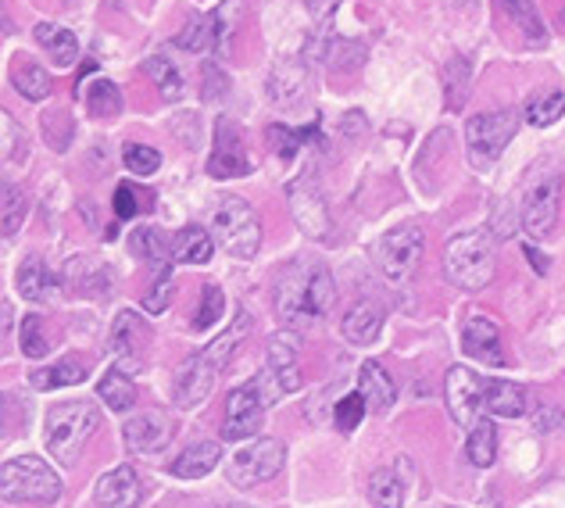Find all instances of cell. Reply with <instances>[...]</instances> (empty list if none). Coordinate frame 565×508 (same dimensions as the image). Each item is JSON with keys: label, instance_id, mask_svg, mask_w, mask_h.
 <instances>
[{"label": "cell", "instance_id": "obj_17", "mask_svg": "<svg viewBox=\"0 0 565 508\" xmlns=\"http://www.w3.org/2000/svg\"><path fill=\"white\" fill-rule=\"evenodd\" d=\"M143 498V480L132 466H115L97 480L94 501L97 508H137Z\"/></svg>", "mask_w": 565, "mask_h": 508}, {"label": "cell", "instance_id": "obj_45", "mask_svg": "<svg viewBox=\"0 0 565 508\" xmlns=\"http://www.w3.org/2000/svg\"><path fill=\"white\" fill-rule=\"evenodd\" d=\"M365 412H369V405H365L362 391H351L348 398H340V401H337V409H333L337 430H340V433H354V430H359V423L365 420Z\"/></svg>", "mask_w": 565, "mask_h": 508}, {"label": "cell", "instance_id": "obj_54", "mask_svg": "<svg viewBox=\"0 0 565 508\" xmlns=\"http://www.w3.org/2000/svg\"><path fill=\"white\" fill-rule=\"evenodd\" d=\"M65 4H72V0H65Z\"/></svg>", "mask_w": 565, "mask_h": 508}, {"label": "cell", "instance_id": "obj_29", "mask_svg": "<svg viewBox=\"0 0 565 508\" xmlns=\"http://www.w3.org/2000/svg\"><path fill=\"white\" fill-rule=\"evenodd\" d=\"M247 334H250V316H247V311H236V319H233L230 330H226V334H218L201 354L207 358V362H215L218 369H226V366L233 362L236 348H241V343L247 340Z\"/></svg>", "mask_w": 565, "mask_h": 508}, {"label": "cell", "instance_id": "obj_49", "mask_svg": "<svg viewBox=\"0 0 565 508\" xmlns=\"http://www.w3.org/2000/svg\"><path fill=\"white\" fill-rule=\"evenodd\" d=\"M0 126H4V161H19L22 151H25V133H22V126L14 123L11 115L0 118Z\"/></svg>", "mask_w": 565, "mask_h": 508}, {"label": "cell", "instance_id": "obj_46", "mask_svg": "<svg viewBox=\"0 0 565 508\" xmlns=\"http://www.w3.org/2000/svg\"><path fill=\"white\" fill-rule=\"evenodd\" d=\"M122 166H126L132 176H154V172L161 169V155L154 151V147H147V144H126Z\"/></svg>", "mask_w": 565, "mask_h": 508}, {"label": "cell", "instance_id": "obj_32", "mask_svg": "<svg viewBox=\"0 0 565 508\" xmlns=\"http://www.w3.org/2000/svg\"><path fill=\"white\" fill-rule=\"evenodd\" d=\"M504 14L519 25V33L530 36V43H544L547 40V25L537 11V0H498Z\"/></svg>", "mask_w": 565, "mask_h": 508}, {"label": "cell", "instance_id": "obj_9", "mask_svg": "<svg viewBox=\"0 0 565 508\" xmlns=\"http://www.w3.org/2000/svg\"><path fill=\"white\" fill-rule=\"evenodd\" d=\"M558 208H562V176H537L523 193V230L533 241H544L547 233L555 230L558 222Z\"/></svg>", "mask_w": 565, "mask_h": 508}, {"label": "cell", "instance_id": "obj_25", "mask_svg": "<svg viewBox=\"0 0 565 508\" xmlns=\"http://www.w3.org/2000/svg\"><path fill=\"white\" fill-rule=\"evenodd\" d=\"M86 377H90V366L83 362V354H65L62 362L29 372V383H33L36 391H54V387H76Z\"/></svg>", "mask_w": 565, "mask_h": 508}, {"label": "cell", "instance_id": "obj_4", "mask_svg": "<svg viewBox=\"0 0 565 508\" xmlns=\"http://www.w3.org/2000/svg\"><path fill=\"white\" fill-rule=\"evenodd\" d=\"M0 498L51 505L62 498V476L36 455L11 458V462H4V473H0Z\"/></svg>", "mask_w": 565, "mask_h": 508}, {"label": "cell", "instance_id": "obj_2", "mask_svg": "<svg viewBox=\"0 0 565 508\" xmlns=\"http://www.w3.org/2000/svg\"><path fill=\"white\" fill-rule=\"evenodd\" d=\"M100 426V412L94 401H62L47 412V452L57 458V466L72 469L83 458V447L90 441V433Z\"/></svg>", "mask_w": 565, "mask_h": 508}, {"label": "cell", "instance_id": "obj_44", "mask_svg": "<svg viewBox=\"0 0 565 508\" xmlns=\"http://www.w3.org/2000/svg\"><path fill=\"white\" fill-rule=\"evenodd\" d=\"M132 247H137V254H143V258H151L154 268L172 265V244H166V236H161L158 230H137Z\"/></svg>", "mask_w": 565, "mask_h": 508}, {"label": "cell", "instance_id": "obj_28", "mask_svg": "<svg viewBox=\"0 0 565 508\" xmlns=\"http://www.w3.org/2000/svg\"><path fill=\"white\" fill-rule=\"evenodd\" d=\"M487 412L498 420H519L526 412V394L523 387H515L509 380H490L487 383Z\"/></svg>", "mask_w": 565, "mask_h": 508}, {"label": "cell", "instance_id": "obj_48", "mask_svg": "<svg viewBox=\"0 0 565 508\" xmlns=\"http://www.w3.org/2000/svg\"><path fill=\"white\" fill-rule=\"evenodd\" d=\"M25 212H29V198H25V190H22L19 183H4V236L19 233Z\"/></svg>", "mask_w": 565, "mask_h": 508}, {"label": "cell", "instance_id": "obj_36", "mask_svg": "<svg viewBox=\"0 0 565 508\" xmlns=\"http://www.w3.org/2000/svg\"><path fill=\"white\" fill-rule=\"evenodd\" d=\"M183 51L190 54H201V51H218V25H215V14H198V19H190V25L183 29L180 36H175Z\"/></svg>", "mask_w": 565, "mask_h": 508}, {"label": "cell", "instance_id": "obj_5", "mask_svg": "<svg viewBox=\"0 0 565 508\" xmlns=\"http://www.w3.org/2000/svg\"><path fill=\"white\" fill-rule=\"evenodd\" d=\"M212 233L218 247L233 258H255L262 247V222L258 212L244 198H222L212 212Z\"/></svg>", "mask_w": 565, "mask_h": 508}, {"label": "cell", "instance_id": "obj_40", "mask_svg": "<svg viewBox=\"0 0 565 508\" xmlns=\"http://www.w3.org/2000/svg\"><path fill=\"white\" fill-rule=\"evenodd\" d=\"M86 112L94 118H111L122 112V94L111 80H94L90 83V94H86Z\"/></svg>", "mask_w": 565, "mask_h": 508}, {"label": "cell", "instance_id": "obj_21", "mask_svg": "<svg viewBox=\"0 0 565 508\" xmlns=\"http://www.w3.org/2000/svg\"><path fill=\"white\" fill-rule=\"evenodd\" d=\"M14 279H19V294L25 301H51V297L62 290V276H54L40 254H25Z\"/></svg>", "mask_w": 565, "mask_h": 508}, {"label": "cell", "instance_id": "obj_38", "mask_svg": "<svg viewBox=\"0 0 565 508\" xmlns=\"http://www.w3.org/2000/svg\"><path fill=\"white\" fill-rule=\"evenodd\" d=\"M11 86L19 89L25 100H47L51 97V76L40 65H14Z\"/></svg>", "mask_w": 565, "mask_h": 508}, {"label": "cell", "instance_id": "obj_16", "mask_svg": "<svg viewBox=\"0 0 565 508\" xmlns=\"http://www.w3.org/2000/svg\"><path fill=\"white\" fill-rule=\"evenodd\" d=\"M262 412H265V401L258 394L255 383H244L236 387L230 394V405H226V423H222V437L226 441H247L255 437L262 430Z\"/></svg>", "mask_w": 565, "mask_h": 508}, {"label": "cell", "instance_id": "obj_24", "mask_svg": "<svg viewBox=\"0 0 565 508\" xmlns=\"http://www.w3.org/2000/svg\"><path fill=\"white\" fill-rule=\"evenodd\" d=\"M33 36H36L40 47L47 51V57H51L54 65L68 68V65L79 57V40H76V33H72V29H65V25H57V22H40V25L33 29Z\"/></svg>", "mask_w": 565, "mask_h": 508}, {"label": "cell", "instance_id": "obj_39", "mask_svg": "<svg viewBox=\"0 0 565 508\" xmlns=\"http://www.w3.org/2000/svg\"><path fill=\"white\" fill-rule=\"evenodd\" d=\"M143 72L151 76V83L161 89V97H166V100H175L183 94V76H180V68L169 62V57H147Z\"/></svg>", "mask_w": 565, "mask_h": 508}, {"label": "cell", "instance_id": "obj_47", "mask_svg": "<svg viewBox=\"0 0 565 508\" xmlns=\"http://www.w3.org/2000/svg\"><path fill=\"white\" fill-rule=\"evenodd\" d=\"M244 11V0H222V4L212 11L215 25H218V54H230L233 47V33H236V14Z\"/></svg>", "mask_w": 565, "mask_h": 508}, {"label": "cell", "instance_id": "obj_30", "mask_svg": "<svg viewBox=\"0 0 565 508\" xmlns=\"http://www.w3.org/2000/svg\"><path fill=\"white\" fill-rule=\"evenodd\" d=\"M97 394L111 412H129L132 405H137V387H132L129 372H122V369L104 372V380L97 383Z\"/></svg>", "mask_w": 565, "mask_h": 508}, {"label": "cell", "instance_id": "obj_20", "mask_svg": "<svg viewBox=\"0 0 565 508\" xmlns=\"http://www.w3.org/2000/svg\"><path fill=\"white\" fill-rule=\"evenodd\" d=\"M265 372L282 387V394L301 391V366H297V343L290 340V334H276L269 340V366Z\"/></svg>", "mask_w": 565, "mask_h": 508}, {"label": "cell", "instance_id": "obj_3", "mask_svg": "<svg viewBox=\"0 0 565 508\" xmlns=\"http://www.w3.org/2000/svg\"><path fill=\"white\" fill-rule=\"evenodd\" d=\"M494 236L483 230L451 236L448 247H444V273L462 290H483L494 279Z\"/></svg>", "mask_w": 565, "mask_h": 508}, {"label": "cell", "instance_id": "obj_7", "mask_svg": "<svg viewBox=\"0 0 565 508\" xmlns=\"http://www.w3.org/2000/svg\"><path fill=\"white\" fill-rule=\"evenodd\" d=\"M426 251V233L415 222H405V226L386 230L376 241V265L380 273L391 283H405L415 276V268L423 262Z\"/></svg>", "mask_w": 565, "mask_h": 508}, {"label": "cell", "instance_id": "obj_51", "mask_svg": "<svg viewBox=\"0 0 565 508\" xmlns=\"http://www.w3.org/2000/svg\"><path fill=\"white\" fill-rule=\"evenodd\" d=\"M207 80H212V86L204 89V97H215L218 89H222V72H218L215 65H207Z\"/></svg>", "mask_w": 565, "mask_h": 508}, {"label": "cell", "instance_id": "obj_34", "mask_svg": "<svg viewBox=\"0 0 565 508\" xmlns=\"http://www.w3.org/2000/svg\"><path fill=\"white\" fill-rule=\"evenodd\" d=\"M405 480H401L397 473L391 469H376L373 476H369V501H373V508H401L405 505Z\"/></svg>", "mask_w": 565, "mask_h": 508}, {"label": "cell", "instance_id": "obj_52", "mask_svg": "<svg viewBox=\"0 0 565 508\" xmlns=\"http://www.w3.org/2000/svg\"><path fill=\"white\" fill-rule=\"evenodd\" d=\"M523 251L530 254V262H533V265H537V273H547V262H544V258H541V254H537V247H530V244H523Z\"/></svg>", "mask_w": 565, "mask_h": 508}, {"label": "cell", "instance_id": "obj_37", "mask_svg": "<svg viewBox=\"0 0 565 508\" xmlns=\"http://www.w3.org/2000/svg\"><path fill=\"white\" fill-rule=\"evenodd\" d=\"M19 343H22V354L25 358H47L51 354V337H47V322L36 311L19 322Z\"/></svg>", "mask_w": 565, "mask_h": 508}, {"label": "cell", "instance_id": "obj_41", "mask_svg": "<svg viewBox=\"0 0 565 508\" xmlns=\"http://www.w3.org/2000/svg\"><path fill=\"white\" fill-rule=\"evenodd\" d=\"M316 133L319 126H308V129H287V126H273L269 129V147L279 155V158H294L297 151H301L305 144H316Z\"/></svg>", "mask_w": 565, "mask_h": 508}, {"label": "cell", "instance_id": "obj_11", "mask_svg": "<svg viewBox=\"0 0 565 508\" xmlns=\"http://www.w3.org/2000/svg\"><path fill=\"white\" fill-rule=\"evenodd\" d=\"M444 401H448V412L458 426H476L480 412L487 409V383L476 377L472 369L455 366L448 369V380H444Z\"/></svg>", "mask_w": 565, "mask_h": 508}, {"label": "cell", "instance_id": "obj_35", "mask_svg": "<svg viewBox=\"0 0 565 508\" xmlns=\"http://www.w3.org/2000/svg\"><path fill=\"white\" fill-rule=\"evenodd\" d=\"M466 455L476 469H490L498 458V430L494 423H476L469 430V441H466Z\"/></svg>", "mask_w": 565, "mask_h": 508}, {"label": "cell", "instance_id": "obj_42", "mask_svg": "<svg viewBox=\"0 0 565 508\" xmlns=\"http://www.w3.org/2000/svg\"><path fill=\"white\" fill-rule=\"evenodd\" d=\"M172 294H175L172 265L154 268V287L147 290V297H143V311H147V316H161V311H166V308L172 305Z\"/></svg>", "mask_w": 565, "mask_h": 508}, {"label": "cell", "instance_id": "obj_19", "mask_svg": "<svg viewBox=\"0 0 565 508\" xmlns=\"http://www.w3.org/2000/svg\"><path fill=\"white\" fill-rule=\"evenodd\" d=\"M308 94V68L301 57H290V62H279L269 76V100L276 108H297Z\"/></svg>", "mask_w": 565, "mask_h": 508}, {"label": "cell", "instance_id": "obj_1", "mask_svg": "<svg viewBox=\"0 0 565 508\" xmlns=\"http://www.w3.org/2000/svg\"><path fill=\"white\" fill-rule=\"evenodd\" d=\"M276 316L282 326L297 334H308L311 326L330 316L337 305V283L330 268L316 258H297L276 276Z\"/></svg>", "mask_w": 565, "mask_h": 508}, {"label": "cell", "instance_id": "obj_50", "mask_svg": "<svg viewBox=\"0 0 565 508\" xmlns=\"http://www.w3.org/2000/svg\"><path fill=\"white\" fill-rule=\"evenodd\" d=\"M137 212H140L137 187H132V183H118V190H115V219L126 222V219H137Z\"/></svg>", "mask_w": 565, "mask_h": 508}, {"label": "cell", "instance_id": "obj_43", "mask_svg": "<svg viewBox=\"0 0 565 508\" xmlns=\"http://www.w3.org/2000/svg\"><path fill=\"white\" fill-rule=\"evenodd\" d=\"M222 308H226V294H222V287H215V283H207L201 290V305L193 311V330H212L222 316Z\"/></svg>", "mask_w": 565, "mask_h": 508}, {"label": "cell", "instance_id": "obj_23", "mask_svg": "<svg viewBox=\"0 0 565 508\" xmlns=\"http://www.w3.org/2000/svg\"><path fill=\"white\" fill-rule=\"evenodd\" d=\"M359 391L365 398V405L373 409L376 415L391 412L394 401H397V383L391 380V372H386L380 362H365L359 369Z\"/></svg>", "mask_w": 565, "mask_h": 508}, {"label": "cell", "instance_id": "obj_31", "mask_svg": "<svg viewBox=\"0 0 565 508\" xmlns=\"http://www.w3.org/2000/svg\"><path fill=\"white\" fill-rule=\"evenodd\" d=\"M526 123L530 126H537V129H547V126H555L558 118L565 115V94L562 89H537L530 100H526Z\"/></svg>", "mask_w": 565, "mask_h": 508}, {"label": "cell", "instance_id": "obj_10", "mask_svg": "<svg viewBox=\"0 0 565 508\" xmlns=\"http://www.w3.org/2000/svg\"><path fill=\"white\" fill-rule=\"evenodd\" d=\"M250 169H255V161H250V155H247L241 126H236L230 115H218L215 118V144H212V155H207V176L212 179H241Z\"/></svg>", "mask_w": 565, "mask_h": 508}, {"label": "cell", "instance_id": "obj_8", "mask_svg": "<svg viewBox=\"0 0 565 508\" xmlns=\"http://www.w3.org/2000/svg\"><path fill=\"white\" fill-rule=\"evenodd\" d=\"M282 462H287V447L276 437H262L255 444L241 447V452L233 455V462L226 466V480L233 487H258L265 480H273V476L282 469Z\"/></svg>", "mask_w": 565, "mask_h": 508}, {"label": "cell", "instance_id": "obj_27", "mask_svg": "<svg viewBox=\"0 0 565 508\" xmlns=\"http://www.w3.org/2000/svg\"><path fill=\"white\" fill-rule=\"evenodd\" d=\"M212 254H215V241L201 226H186V230L175 233L172 262H180V265H207V262H212Z\"/></svg>", "mask_w": 565, "mask_h": 508}, {"label": "cell", "instance_id": "obj_12", "mask_svg": "<svg viewBox=\"0 0 565 508\" xmlns=\"http://www.w3.org/2000/svg\"><path fill=\"white\" fill-rule=\"evenodd\" d=\"M147 337H151V330H147L137 311H118L111 322V337H108V351L115 358V369L140 372L143 354H147Z\"/></svg>", "mask_w": 565, "mask_h": 508}, {"label": "cell", "instance_id": "obj_18", "mask_svg": "<svg viewBox=\"0 0 565 508\" xmlns=\"http://www.w3.org/2000/svg\"><path fill=\"white\" fill-rule=\"evenodd\" d=\"M462 351L472 362H487V366H509L504 362V348H501V330L498 322H490L483 316H476L466 322L462 330Z\"/></svg>", "mask_w": 565, "mask_h": 508}, {"label": "cell", "instance_id": "obj_53", "mask_svg": "<svg viewBox=\"0 0 565 508\" xmlns=\"http://www.w3.org/2000/svg\"><path fill=\"white\" fill-rule=\"evenodd\" d=\"M0 319H4V334H11V305L4 301V311H0Z\"/></svg>", "mask_w": 565, "mask_h": 508}, {"label": "cell", "instance_id": "obj_14", "mask_svg": "<svg viewBox=\"0 0 565 508\" xmlns=\"http://www.w3.org/2000/svg\"><path fill=\"white\" fill-rule=\"evenodd\" d=\"M122 437L132 455H158V452H166L169 441L175 437V423L161 409H147L126 423Z\"/></svg>", "mask_w": 565, "mask_h": 508}, {"label": "cell", "instance_id": "obj_13", "mask_svg": "<svg viewBox=\"0 0 565 508\" xmlns=\"http://www.w3.org/2000/svg\"><path fill=\"white\" fill-rule=\"evenodd\" d=\"M218 366L215 362H207V358L198 351V354H190L183 369H180V377H175V387H172V401H175V409H198L204 405L207 398H212L215 391V383H218Z\"/></svg>", "mask_w": 565, "mask_h": 508}, {"label": "cell", "instance_id": "obj_33", "mask_svg": "<svg viewBox=\"0 0 565 508\" xmlns=\"http://www.w3.org/2000/svg\"><path fill=\"white\" fill-rule=\"evenodd\" d=\"M469 86H472V65H469V57L458 54L444 65V100H448L451 112H458L466 104Z\"/></svg>", "mask_w": 565, "mask_h": 508}, {"label": "cell", "instance_id": "obj_15", "mask_svg": "<svg viewBox=\"0 0 565 508\" xmlns=\"http://www.w3.org/2000/svg\"><path fill=\"white\" fill-rule=\"evenodd\" d=\"M290 212L297 219V226H301L311 241H326V236L333 233L330 208H326V198L319 193V187H311L308 176H301L290 187Z\"/></svg>", "mask_w": 565, "mask_h": 508}, {"label": "cell", "instance_id": "obj_6", "mask_svg": "<svg viewBox=\"0 0 565 508\" xmlns=\"http://www.w3.org/2000/svg\"><path fill=\"white\" fill-rule=\"evenodd\" d=\"M515 133H519V112L515 108L472 115L466 123V151H469L472 169L487 172L501 158L504 147L512 144Z\"/></svg>", "mask_w": 565, "mask_h": 508}, {"label": "cell", "instance_id": "obj_26", "mask_svg": "<svg viewBox=\"0 0 565 508\" xmlns=\"http://www.w3.org/2000/svg\"><path fill=\"white\" fill-rule=\"evenodd\" d=\"M222 462V447L215 441H198L183 447V455L172 462V476L180 480H198V476H207Z\"/></svg>", "mask_w": 565, "mask_h": 508}, {"label": "cell", "instance_id": "obj_22", "mask_svg": "<svg viewBox=\"0 0 565 508\" xmlns=\"http://www.w3.org/2000/svg\"><path fill=\"white\" fill-rule=\"evenodd\" d=\"M383 319H386V308L380 301H369V297H365V301L351 305L344 322H340V330H344L348 343H359V348H365V343H373L380 337Z\"/></svg>", "mask_w": 565, "mask_h": 508}]
</instances>
